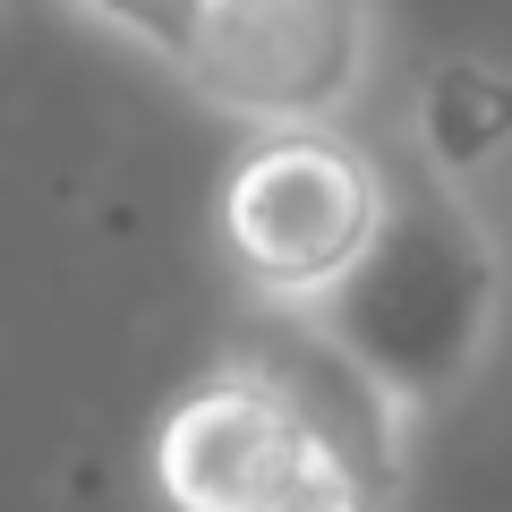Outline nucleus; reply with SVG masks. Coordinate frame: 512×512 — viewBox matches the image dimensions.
Masks as SVG:
<instances>
[{"label": "nucleus", "mask_w": 512, "mask_h": 512, "mask_svg": "<svg viewBox=\"0 0 512 512\" xmlns=\"http://www.w3.org/2000/svg\"><path fill=\"white\" fill-rule=\"evenodd\" d=\"M384 0H205V35L188 86L256 137L342 128V111L376 86Z\"/></svg>", "instance_id": "obj_3"}, {"label": "nucleus", "mask_w": 512, "mask_h": 512, "mask_svg": "<svg viewBox=\"0 0 512 512\" xmlns=\"http://www.w3.org/2000/svg\"><path fill=\"white\" fill-rule=\"evenodd\" d=\"M402 461H410V436H333L308 419V461L274 512H402Z\"/></svg>", "instance_id": "obj_6"}, {"label": "nucleus", "mask_w": 512, "mask_h": 512, "mask_svg": "<svg viewBox=\"0 0 512 512\" xmlns=\"http://www.w3.org/2000/svg\"><path fill=\"white\" fill-rule=\"evenodd\" d=\"M512 154V69L487 52H444L410 86V163L470 197Z\"/></svg>", "instance_id": "obj_5"}, {"label": "nucleus", "mask_w": 512, "mask_h": 512, "mask_svg": "<svg viewBox=\"0 0 512 512\" xmlns=\"http://www.w3.org/2000/svg\"><path fill=\"white\" fill-rule=\"evenodd\" d=\"M384 205H393V163L376 146H359L350 128H291L256 137L222 171L214 239L265 316H316L376 248Z\"/></svg>", "instance_id": "obj_2"}, {"label": "nucleus", "mask_w": 512, "mask_h": 512, "mask_svg": "<svg viewBox=\"0 0 512 512\" xmlns=\"http://www.w3.org/2000/svg\"><path fill=\"white\" fill-rule=\"evenodd\" d=\"M504 282H512L504 274V239L478 214V197H461L436 171L402 163L376 248L359 256V274L308 325L402 419H419V410L453 402L461 384L487 367L495 325H504Z\"/></svg>", "instance_id": "obj_1"}, {"label": "nucleus", "mask_w": 512, "mask_h": 512, "mask_svg": "<svg viewBox=\"0 0 512 512\" xmlns=\"http://www.w3.org/2000/svg\"><path fill=\"white\" fill-rule=\"evenodd\" d=\"M77 18H94L103 35L137 43L146 60H163L171 77H188L197 60V35H205V0H69Z\"/></svg>", "instance_id": "obj_7"}, {"label": "nucleus", "mask_w": 512, "mask_h": 512, "mask_svg": "<svg viewBox=\"0 0 512 512\" xmlns=\"http://www.w3.org/2000/svg\"><path fill=\"white\" fill-rule=\"evenodd\" d=\"M308 461V419L248 350L214 359L154 427V495L171 512H274Z\"/></svg>", "instance_id": "obj_4"}]
</instances>
